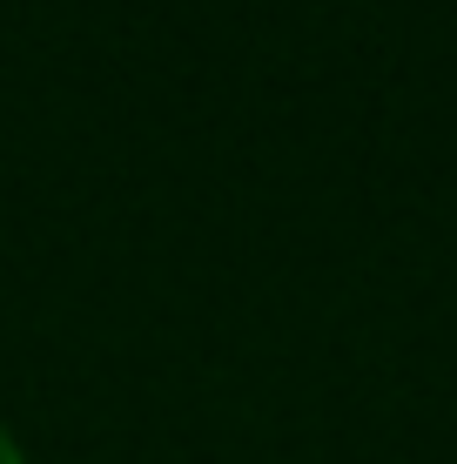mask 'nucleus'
<instances>
[{
    "label": "nucleus",
    "instance_id": "1",
    "mask_svg": "<svg viewBox=\"0 0 457 464\" xmlns=\"http://www.w3.org/2000/svg\"><path fill=\"white\" fill-rule=\"evenodd\" d=\"M0 464H34V458H27V444H21V438H14V430H7V424H0Z\"/></svg>",
    "mask_w": 457,
    "mask_h": 464
}]
</instances>
